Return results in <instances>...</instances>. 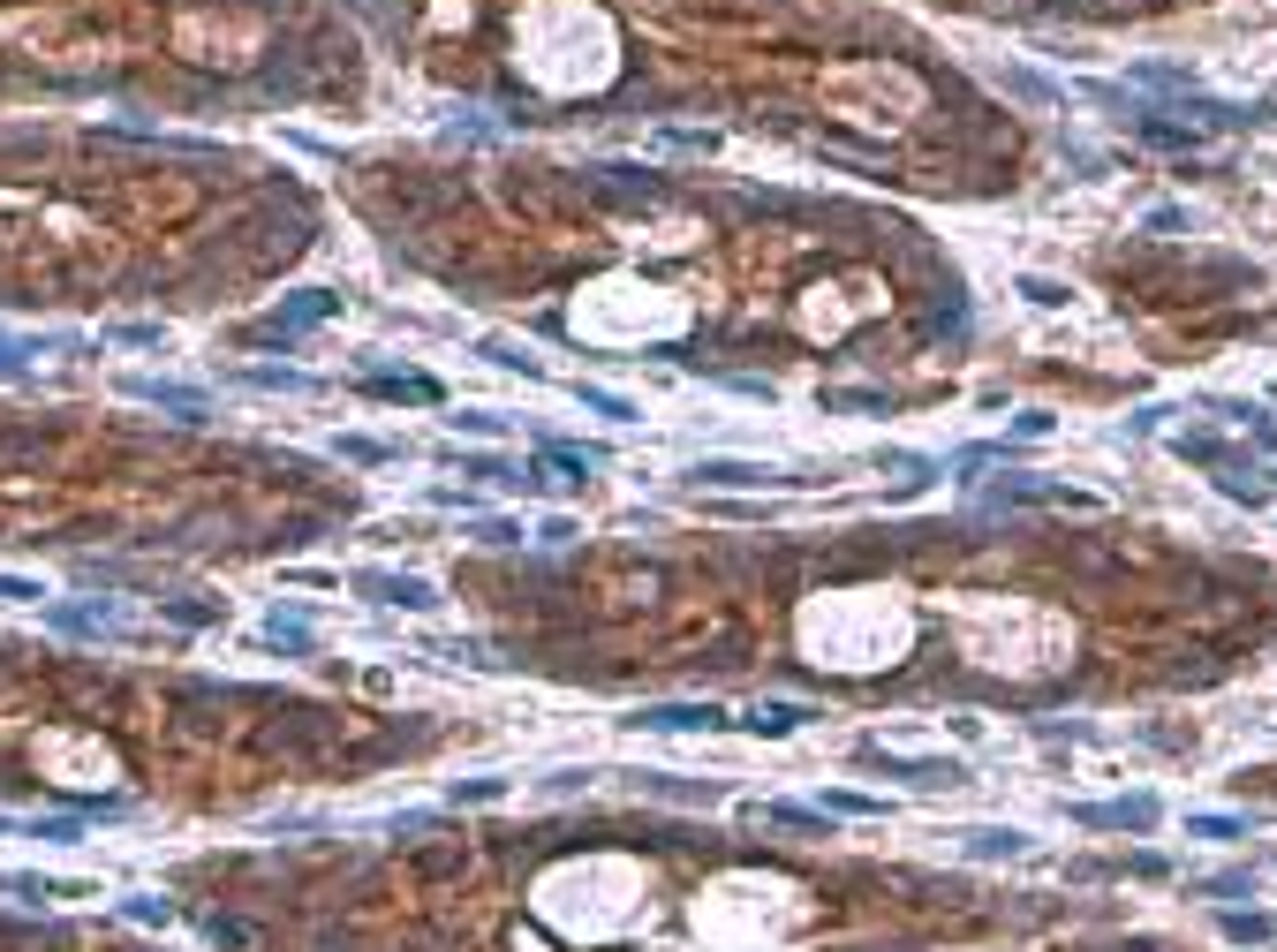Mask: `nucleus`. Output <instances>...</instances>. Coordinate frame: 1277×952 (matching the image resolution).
<instances>
[{
	"instance_id": "f257e3e1",
	"label": "nucleus",
	"mask_w": 1277,
	"mask_h": 952,
	"mask_svg": "<svg viewBox=\"0 0 1277 952\" xmlns=\"http://www.w3.org/2000/svg\"><path fill=\"white\" fill-rule=\"evenodd\" d=\"M862 764H877L885 779H907V787H923V793H938V787H960V779H967V772H960L953 756H885L877 741L862 749Z\"/></svg>"
},
{
	"instance_id": "f03ea898",
	"label": "nucleus",
	"mask_w": 1277,
	"mask_h": 952,
	"mask_svg": "<svg viewBox=\"0 0 1277 952\" xmlns=\"http://www.w3.org/2000/svg\"><path fill=\"white\" fill-rule=\"evenodd\" d=\"M628 726H642V734H718V726H734L718 703H642Z\"/></svg>"
},
{
	"instance_id": "7ed1b4c3",
	"label": "nucleus",
	"mask_w": 1277,
	"mask_h": 952,
	"mask_svg": "<svg viewBox=\"0 0 1277 952\" xmlns=\"http://www.w3.org/2000/svg\"><path fill=\"white\" fill-rule=\"evenodd\" d=\"M355 590L378 598V605H401V613H431V605H439V590H431L424 575H378V567H363Z\"/></svg>"
},
{
	"instance_id": "20e7f679",
	"label": "nucleus",
	"mask_w": 1277,
	"mask_h": 952,
	"mask_svg": "<svg viewBox=\"0 0 1277 952\" xmlns=\"http://www.w3.org/2000/svg\"><path fill=\"white\" fill-rule=\"evenodd\" d=\"M1074 824H1089V831H1149V824H1156V801H1149V793H1134V801H1081Z\"/></svg>"
},
{
	"instance_id": "39448f33",
	"label": "nucleus",
	"mask_w": 1277,
	"mask_h": 952,
	"mask_svg": "<svg viewBox=\"0 0 1277 952\" xmlns=\"http://www.w3.org/2000/svg\"><path fill=\"white\" fill-rule=\"evenodd\" d=\"M129 401L174 409L181 424H204V386H174V378H129Z\"/></svg>"
},
{
	"instance_id": "423d86ee",
	"label": "nucleus",
	"mask_w": 1277,
	"mask_h": 952,
	"mask_svg": "<svg viewBox=\"0 0 1277 952\" xmlns=\"http://www.w3.org/2000/svg\"><path fill=\"white\" fill-rule=\"evenodd\" d=\"M333 311H340V296H333V288H303V296H288L280 311L265 317L258 333H280V340H288V333H303V325H318V317H333Z\"/></svg>"
},
{
	"instance_id": "0eeeda50",
	"label": "nucleus",
	"mask_w": 1277,
	"mask_h": 952,
	"mask_svg": "<svg viewBox=\"0 0 1277 952\" xmlns=\"http://www.w3.org/2000/svg\"><path fill=\"white\" fill-rule=\"evenodd\" d=\"M363 393H378V401H416V409H439V401H447L439 378H424V371H371Z\"/></svg>"
},
{
	"instance_id": "6e6552de",
	"label": "nucleus",
	"mask_w": 1277,
	"mask_h": 952,
	"mask_svg": "<svg viewBox=\"0 0 1277 952\" xmlns=\"http://www.w3.org/2000/svg\"><path fill=\"white\" fill-rule=\"evenodd\" d=\"M990 499H998V506H1005V499H1013V506H1089V491H1066V484H1051V476H1005Z\"/></svg>"
},
{
	"instance_id": "1a4fd4ad",
	"label": "nucleus",
	"mask_w": 1277,
	"mask_h": 952,
	"mask_svg": "<svg viewBox=\"0 0 1277 952\" xmlns=\"http://www.w3.org/2000/svg\"><path fill=\"white\" fill-rule=\"evenodd\" d=\"M696 484H718V491H756V484H779L772 462H726V454H703L696 462Z\"/></svg>"
},
{
	"instance_id": "9d476101",
	"label": "nucleus",
	"mask_w": 1277,
	"mask_h": 952,
	"mask_svg": "<svg viewBox=\"0 0 1277 952\" xmlns=\"http://www.w3.org/2000/svg\"><path fill=\"white\" fill-rule=\"evenodd\" d=\"M960 847L975 862H1013V854H1028V831L1021 824H975V831H960Z\"/></svg>"
},
{
	"instance_id": "9b49d317",
	"label": "nucleus",
	"mask_w": 1277,
	"mask_h": 952,
	"mask_svg": "<svg viewBox=\"0 0 1277 952\" xmlns=\"http://www.w3.org/2000/svg\"><path fill=\"white\" fill-rule=\"evenodd\" d=\"M53 628H68V635H114L122 628V605H53Z\"/></svg>"
},
{
	"instance_id": "f8f14e48",
	"label": "nucleus",
	"mask_w": 1277,
	"mask_h": 952,
	"mask_svg": "<svg viewBox=\"0 0 1277 952\" xmlns=\"http://www.w3.org/2000/svg\"><path fill=\"white\" fill-rule=\"evenodd\" d=\"M537 462H544V469H560V484H583V469H598L605 454H598V447H567V439H544V447H537Z\"/></svg>"
},
{
	"instance_id": "ddd939ff",
	"label": "nucleus",
	"mask_w": 1277,
	"mask_h": 952,
	"mask_svg": "<svg viewBox=\"0 0 1277 952\" xmlns=\"http://www.w3.org/2000/svg\"><path fill=\"white\" fill-rule=\"evenodd\" d=\"M809 718H816L809 703H756V711H749V734H764V741H779V734H801Z\"/></svg>"
},
{
	"instance_id": "4468645a",
	"label": "nucleus",
	"mask_w": 1277,
	"mask_h": 952,
	"mask_svg": "<svg viewBox=\"0 0 1277 952\" xmlns=\"http://www.w3.org/2000/svg\"><path fill=\"white\" fill-rule=\"evenodd\" d=\"M636 787L658 793V801H703V809L718 801V787H680V779H665V772H636Z\"/></svg>"
},
{
	"instance_id": "2eb2a0df",
	"label": "nucleus",
	"mask_w": 1277,
	"mask_h": 952,
	"mask_svg": "<svg viewBox=\"0 0 1277 952\" xmlns=\"http://www.w3.org/2000/svg\"><path fill=\"white\" fill-rule=\"evenodd\" d=\"M756 816H764V824H787V831H824V809H801V801H764Z\"/></svg>"
},
{
	"instance_id": "dca6fc26",
	"label": "nucleus",
	"mask_w": 1277,
	"mask_h": 952,
	"mask_svg": "<svg viewBox=\"0 0 1277 952\" xmlns=\"http://www.w3.org/2000/svg\"><path fill=\"white\" fill-rule=\"evenodd\" d=\"M824 409H854V416H892V401L877 386H847V393H824Z\"/></svg>"
},
{
	"instance_id": "f3484780",
	"label": "nucleus",
	"mask_w": 1277,
	"mask_h": 952,
	"mask_svg": "<svg viewBox=\"0 0 1277 952\" xmlns=\"http://www.w3.org/2000/svg\"><path fill=\"white\" fill-rule=\"evenodd\" d=\"M242 386H273V393H311V378H303V371H280V363H258V371H242Z\"/></svg>"
},
{
	"instance_id": "a211bd4d",
	"label": "nucleus",
	"mask_w": 1277,
	"mask_h": 952,
	"mask_svg": "<svg viewBox=\"0 0 1277 952\" xmlns=\"http://www.w3.org/2000/svg\"><path fill=\"white\" fill-rule=\"evenodd\" d=\"M265 642H280V650H311V628H303L296 613H265Z\"/></svg>"
},
{
	"instance_id": "6ab92c4d",
	"label": "nucleus",
	"mask_w": 1277,
	"mask_h": 952,
	"mask_svg": "<svg viewBox=\"0 0 1277 952\" xmlns=\"http://www.w3.org/2000/svg\"><path fill=\"white\" fill-rule=\"evenodd\" d=\"M454 809H484V801H506V779H462V787L447 793Z\"/></svg>"
},
{
	"instance_id": "aec40b11",
	"label": "nucleus",
	"mask_w": 1277,
	"mask_h": 952,
	"mask_svg": "<svg viewBox=\"0 0 1277 952\" xmlns=\"http://www.w3.org/2000/svg\"><path fill=\"white\" fill-rule=\"evenodd\" d=\"M583 409H598V416H613V424H636V401H621V393H605V386H583Z\"/></svg>"
},
{
	"instance_id": "412c9836",
	"label": "nucleus",
	"mask_w": 1277,
	"mask_h": 952,
	"mask_svg": "<svg viewBox=\"0 0 1277 952\" xmlns=\"http://www.w3.org/2000/svg\"><path fill=\"white\" fill-rule=\"evenodd\" d=\"M1194 839H1248V816H1187Z\"/></svg>"
},
{
	"instance_id": "4be33fe9",
	"label": "nucleus",
	"mask_w": 1277,
	"mask_h": 952,
	"mask_svg": "<svg viewBox=\"0 0 1277 952\" xmlns=\"http://www.w3.org/2000/svg\"><path fill=\"white\" fill-rule=\"evenodd\" d=\"M1194 892H1217V900H1240V892H1255V869H1225V877H1202Z\"/></svg>"
},
{
	"instance_id": "5701e85b",
	"label": "nucleus",
	"mask_w": 1277,
	"mask_h": 952,
	"mask_svg": "<svg viewBox=\"0 0 1277 952\" xmlns=\"http://www.w3.org/2000/svg\"><path fill=\"white\" fill-rule=\"evenodd\" d=\"M0 892H15V900H61L68 885H53V877H0Z\"/></svg>"
},
{
	"instance_id": "b1692460",
	"label": "nucleus",
	"mask_w": 1277,
	"mask_h": 952,
	"mask_svg": "<svg viewBox=\"0 0 1277 952\" xmlns=\"http://www.w3.org/2000/svg\"><path fill=\"white\" fill-rule=\"evenodd\" d=\"M1270 930H1277L1270 915H1225V938H1240V945H1263Z\"/></svg>"
},
{
	"instance_id": "393cba45",
	"label": "nucleus",
	"mask_w": 1277,
	"mask_h": 952,
	"mask_svg": "<svg viewBox=\"0 0 1277 952\" xmlns=\"http://www.w3.org/2000/svg\"><path fill=\"white\" fill-rule=\"evenodd\" d=\"M122 915H129V923H145V930H166V923H174V907H166V900H122Z\"/></svg>"
},
{
	"instance_id": "a878e982",
	"label": "nucleus",
	"mask_w": 1277,
	"mask_h": 952,
	"mask_svg": "<svg viewBox=\"0 0 1277 952\" xmlns=\"http://www.w3.org/2000/svg\"><path fill=\"white\" fill-rule=\"evenodd\" d=\"M816 809H824V816H877V801H869V793H824Z\"/></svg>"
},
{
	"instance_id": "bb28decb",
	"label": "nucleus",
	"mask_w": 1277,
	"mask_h": 952,
	"mask_svg": "<svg viewBox=\"0 0 1277 952\" xmlns=\"http://www.w3.org/2000/svg\"><path fill=\"white\" fill-rule=\"evenodd\" d=\"M46 590L30 583V575H0V605H38Z\"/></svg>"
},
{
	"instance_id": "cd10ccee",
	"label": "nucleus",
	"mask_w": 1277,
	"mask_h": 952,
	"mask_svg": "<svg viewBox=\"0 0 1277 952\" xmlns=\"http://www.w3.org/2000/svg\"><path fill=\"white\" fill-rule=\"evenodd\" d=\"M340 454H348V462H393L386 439H340Z\"/></svg>"
},
{
	"instance_id": "c85d7f7f",
	"label": "nucleus",
	"mask_w": 1277,
	"mask_h": 952,
	"mask_svg": "<svg viewBox=\"0 0 1277 952\" xmlns=\"http://www.w3.org/2000/svg\"><path fill=\"white\" fill-rule=\"evenodd\" d=\"M447 424H454V431H470V439H499V431H506L499 416H477V409H470V416H447Z\"/></svg>"
},
{
	"instance_id": "c756f323",
	"label": "nucleus",
	"mask_w": 1277,
	"mask_h": 952,
	"mask_svg": "<svg viewBox=\"0 0 1277 952\" xmlns=\"http://www.w3.org/2000/svg\"><path fill=\"white\" fill-rule=\"evenodd\" d=\"M1149 235H1187V212H1179V204H1156V212H1149Z\"/></svg>"
},
{
	"instance_id": "7c9ffc66",
	"label": "nucleus",
	"mask_w": 1277,
	"mask_h": 952,
	"mask_svg": "<svg viewBox=\"0 0 1277 952\" xmlns=\"http://www.w3.org/2000/svg\"><path fill=\"white\" fill-rule=\"evenodd\" d=\"M1021 296H1028V303H1043V311H1059V303H1066V288H1059V280H1021Z\"/></svg>"
},
{
	"instance_id": "2f4dec72",
	"label": "nucleus",
	"mask_w": 1277,
	"mask_h": 952,
	"mask_svg": "<svg viewBox=\"0 0 1277 952\" xmlns=\"http://www.w3.org/2000/svg\"><path fill=\"white\" fill-rule=\"evenodd\" d=\"M477 544H522V522H477Z\"/></svg>"
},
{
	"instance_id": "473e14b6",
	"label": "nucleus",
	"mask_w": 1277,
	"mask_h": 952,
	"mask_svg": "<svg viewBox=\"0 0 1277 952\" xmlns=\"http://www.w3.org/2000/svg\"><path fill=\"white\" fill-rule=\"evenodd\" d=\"M1005 84H1013V91H1021V99H1051V84H1043V76H1028V68H1013V76H1005Z\"/></svg>"
},
{
	"instance_id": "72a5a7b5",
	"label": "nucleus",
	"mask_w": 1277,
	"mask_h": 952,
	"mask_svg": "<svg viewBox=\"0 0 1277 952\" xmlns=\"http://www.w3.org/2000/svg\"><path fill=\"white\" fill-rule=\"evenodd\" d=\"M1179 454H1194V462H1217V439H1210V431H1187V439H1179Z\"/></svg>"
},
{
	"instance_id": "f704fd0d",
	"label": "nucleus",
	"mask_w": 1277,
	"mask_h": 952,
	"mask_svg": "<svg viewBox=\"0 0 1277 952\" xmlns=\"http://www.w3.org/2000/svg\"><path fill=\"white\" fill-rule=\"evenodd\" d=\"M537 537H544V544H575V522H567V514H544V529H537Z\"/></svg>"
},
{
	"instance_id": "c9c22d12",
	"label": "nucleus",
	"mask_w": 1277,
	"mask_h": 952,
	"mask_svg": "<svg viewBox=\"0 0 1277 952\" xmlns=\"http://www.w3.org/2000/svg\"><path fill=\"white\" fill-rule=\"evenodd\" d=\"M114 340H129V348H152V340H160V325H114Z\"/></svg>"
},
{
	"instance_id": "e433bc0d",
	"label": "nucleus",
	"mask_w": 1277,
	"mask_h": 952,
	"mask_svg": "<svg viewBox=\"0 0 1277 952\" xmlns=\"http://www.w3.org/2000/svg\"><path fill=\"white\" fill-rule=\"evenodd\" d=\"M0 378H23V355H15V348H0Z\"/></svg>"
}]
</instances>
